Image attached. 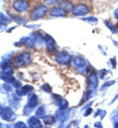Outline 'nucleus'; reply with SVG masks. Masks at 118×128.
Masks as SVG:
<instances>
[{
    "label": "nucleus",
    "mask_w": 118,
    "mask_h": 128,
    "mask_svg": "<svg viewBox=\"0 0 118 128\" xmlns=\"http://www.w3.org/2000/svg\"><path fill=\"white\" fill-rule=\"evenodd\" d=\"M11 85H12L16 90H17V89H20V88H22V83L20 82V80H15Z\"/></svg>",
    "instance_id": "a878e982"
},
{
    "label": "nucleus",
    "mask_w": 118,
    "mask_h": 128,
    "mask_svg": "<svg viewBox=\"0 0 118 128\" xmlns=\"http://www.w3.org/2000/svg\"><path fill=\"white\" fill-rule=\"evenodd\" d=\"M1 117L4 119V120H7V121H12L16 118V114L14 113V112L12 110V108H4V110L3 108H1Z\"/></svg>",
    "instance_id": "9d476101"
},
{
    "label": "nucleus",
    "mask_w": 118,
    "mask_h": 128,
    "mask_svg": "<svg viewBox=\"0 0 118 128\" xmlns=\"http://www.w3.org/2000/svg\"><path fill=\"white\" fill-rule=\"evenodd\" d=\"M14 128H27V125L23 121H18L17 123L14 125Z\"/></svg>",
    "instance_id": "bb28decb"
},
{
    "label": "nucleus",
    "mask_w": 118,
    "mask_h": 128,
    "mask_svg": "<svg viewBox=\"0 0 118 128\" xmlns=\"http://www.w3.org/2000/svg\"><path fill=\"white\" fill-rule=\"evenodd\" d=\"M34 90V88H33V86H31V85H27V86H24V87H22V88H20V89H17L16 90V94H17V96H26L27 94H29L30 92H32Z\"/></svg>",
    "instance_id": "ddd939ff"
},
{
    "label": "nucleus",
    "mask_w": 118,
    "mask_h": 128,
    "mask_svg": "<svg viewBox=\"0 0 118 128\" xmlns=\"http://www.w3.org/2000/svg\"><path fill=\"white\" fill-rule=\"evenodd\" d=\"M48 14L51 17H66L68 12L58 5V6H52V7H50L48 9Z\"/></svg>",
    "instance_id": "6e6552de"
},
{
    "label": "nucleus",
    "mask_w": 118,
    "mask_h": 128,
    "mask_svg": "<svg viewBox=\"0 0 118 128\" xmlns=\"http://www.w3.org/2000/svg\"><path fill=\"white\" fill-rule=\"evenodd\" d=\"M90 11H91V9L88 5H86L84 3H79L74 6L72 14H73V16H86L90 13Z\"/></svg>",
    "instance_id": "20e7f679"
},
{
    "label": "nucleus",
    "mask_w": 118,
    "mask_h": 128,
    "mask_svg": "<svg viewBox=\"0 0 118 128\" xmlns=\"http://www.w3.org/2000/svg\"><path fill=\"white\" fill-rule=\"evenodd\" d=\"M82 1H89V0H82Z\"/></svg>",
    "instance_id": "79ce46f5"
},
{
    "label": "nucleus",
    "mask_w": 118,
    "mask_h": 128,
    "mask_svg": "<svg viewBox=\"0 0 118 128\" xmlns=\"http://www.w3.org/2000/svg\"><path fill=\"white\" fill-rule=\"evenodd\" d=\"M71 64L74 68L78 69V70H82L85 69L87 66V61L84 57L82 56H74L71 59Z\"/></svg>",
    "instance_id": "0eeeda50"
},
{
    "label": "nucleus",
    "mask_w": 118,
    "mask_h": 128,
    "mask_svg": "<svg viewBox=\"0 0 118 128\" xmlns=\"http://www.w3.org/2000/svg\"><path fill=\"white\" fill-rule=\"evenodd\" d=\"M44 44H45V48H46L48 52L53 53L56 50V42L50 34L44 36Z\"/></svg>",
    "instance_id": "1a4fd4ad"
},
{
    "label": "nucleus",
    "mask_w": 118,
    "mask_h": 128,
    "mask_svg": "<svg viewBox=\"0 0 118 128\" xmlns=\"http://www.w3.org/2000/svg\"><path fill=\"white\" fill-rule=\"evenodd\" d=\"M91 104H92V102H89V104H87V106H83V108H82V110H86V108H89V106H91Z\"/></svg>",
    "instance_id": "f704fd0d"
},
{
    "label": "nucleus",
    "mask_w": 118,
    "mask_h": 128,
    "mask_svg": "<svg viewBox=\"0 0 118 128\" xmlns=\"http://www.w3.org/2000/svg\"><path fill=\"white\" fill-rule=\"evenodd\" d=\"M95 126L97 128H102V125H101V122H97V123H95Z\"/></svg>",
    "instance_id": "473e14b6"
},
{
    "label": "nucleus",
    "mask_w": 118,
    "mask_h": 128,
    "mask_svg": "<svg viewBox=\"0 0 118 128\" xmlns=\"http://www.w3.org/2000/svg\"><path fill=\"white\" fill-rule=\"evenodd\" d=\"M28 124L31 128H41L42 127V124L40 122V120L38 119V117L36 115L32 116L29 118L28 120Z\"/></svg>",
    "instance_id": "f8f14e48"
},
{
    "label": "nucleus",
    "mask_w": 118,
    "mask_h": 128,
    "mask_svg": "<svg viewBox=\"0 0 118 128\" xmlns=\"http://www.w3.org/2000/svg\"><path fill=\"white\" fill-rule=\"evenodd\" d=\"M25 28H27V29H31V30H35V29H37V28H39V25H37V24H33V25H25L24 26Z\"/></svg>",
    "instance_id": "cd10ccee"
},
{
    "label": "nucleus",
    "mask_w": 118,
    "mask_h": 128,
    "mask_svg": "<svg viewBox=\"0 0 118 128\" xmlns=\"http://www.w3.org/2000/svg\"><path fill=\"white\" fill-rule=\"evenodd\" d=\"M114 128H118V123H116V124H115V127Z\"/></svg>",
    "instance_id": "ea45409f"
},
{
    "label": "nucleus",
    "mask_w": 118,
    "mask_h": 128,
    "mask_svg": "<svg viewBox=\"0 0 118 128\" xmlns=\"http://www.w3.org/2000/svg\"><path fill=\"white\" fill-rule=\"evenodd\" d=\"M15 28H16V27H13V28H10V29H9V30H7V32H12V31H13V30H14V29H15Z\"/></svg>",
    "instance_id": "58836bf2"
},
{
    "label": "nucleus",
    "mask_w": 118,
    "mask_h": 128,
    "mask_svg": "<svg viewBox=\"0 0 118 128\" xmlns=\"http://www.w3.org/2000/svg\"><path fill=\"white\" fill-rule=\"evenodd\" d=\"M77 128H80V127H77Z\"/></svg>",
    "instance_id": "c03bdc74"
},
{
    "label": "nucleus",
    "mask_w": 118,
    "mask_h": 128,
    "mask_svg": "<svg viewBox=\"0 0 118 128\" xmlns=\"http://www.w3.org/2000/svg\"><path fill=\"white\" fill-rule=\"evenodd\" d=\"M114 17H115L116 20H118V8H116L115 11H114Z\"/></svg>",
    "instance_id": "72a5a7b5"
},
{
    "label": "nucleus",
    "mask_w": 118,
    "mask_h": 128,
    "mask_svg": "<svg viewBox=\"0 0 118 128\" xmlns=\"http://www.w3.org/2000/svg\"><path fill=\"white\" fill-rule=\"evenodd\" d=\"M71 55L66 51H59L55 55V61L60 65H67L71 62Z\"/></svg>",
    "instance_id": "39448f33"
},
{
    "label": "nucleus",
    "mask_w": 118,
    "mask_h": 128,
    "mask_svg": "<svg viewBox=\"0 0 118 128\" xmlns=\"http://www.w3.org/2000/svg\"><path fill=\"white\" fill-rule=\"evenodd\" d=\"M43 122L46 124V125H51L55 122V117L54 116H51V115H45L43 117Z\"/></svg>",
    "instance_id": "6ab92c4d"
},
{
    "label": "nucleus",
    "mask_w": 118,
    "mask_h": 128,
    "mask_svg": "<svg viewBox=\"0 0 118 128\" xmlns=\"http://www.w3.org/2000/svg\"><path fill=\"white\" fill-rule=\"evenodd\" d=\"M61 0H43V4L46 6H55L57 3H60Z\"/></svg>",
    "instance_id": "5701e85b"
},
{
    "label": "nucleus",
    "mask_w": 118,
    "mask_h": 128,
    "mask_svg": "<svg viewBox=\"0 0 118 128\" xmlns=\"http://www.w3.org/2000/svg\"><path fill=\"white\" fill-rule=\"evenodd\" d=\"M1 127L2 128H12L10 125H3V124H1Z\"/></svg>",
    "instance_id": "4c0bfd02"
},
{
    "label": "nucleus",
    "mask_w": 118,
    "mask_h": 128,
    "mask_svg": "<svg viewBox=\"0 0 118 128\" xmlns=\"http://www.w3.org/2000/svg\"><path fill=\"white\" fill-rule=\"evenodd\" d=\"M117 98H118V94L116 95V96H115V98H113V100H112L110 102V104H113V102H115V100H116Z\"/></svg>",
    "instance_id": "c9c22d12"
},
{
    "label": "nucleus",
    "mask_w": 118,
    "mask_h": 128,
    "mask_svg": "<svg viewBox=\"0 0 118 128\" xmlns=\"http://www.w3.org/2000/svg\"><path fill=\"white\" fill-rule=\"evenodd\" d=\"M12 8L17 13H25L30 9V3L27 0H15L12 4Z\"/></svg>",
    "instance_id": "7ed1b4c3"
},
{
    "label": "nucleus",
    "mask_w": 118,
    "mask_h": 128,
    "mask_svg": "<svg viewBox=\"0 0 118 128\" xmlns=\"http://www.w3.org/2000/svg\"><path fill=\"white\" fill-rule=\"evenodd\" d=\"M35 115H36L37 117H40V118H43V117L45 116V112H44L43 106H38V108H36V110H35Z\"/></svg>",
    "instance_id": "a211bd4d"
},
{
    "label": "nucleus",
    "mask_w": 118,
    "mask_h": 128,
    "mask_svg": "<svg viewBox=\"0 0 118 128\" xmlns=\"http://www.w3.org/2000/svg\"><path fill=\"white\" fill-rule=\"evenodd\" d=\"M112 42H113V44L118 48V42H116V40H112Z\"/></svg>",
    "instance_id": "e433bc0d"
},
{
    "label": "nucleus",
    "mask_w": 118,
    "mask_h": 128,
    "mask_svg": "<svg viewBox=\"0 0 118 128\" xmlns=\"http://www.w3.org/2000/svg\"><path fill=\"white\" fill-rule=\"evenodd\" d=\"M85 128H88V126H85Z\"/></svg>",
    "instance_id": "37998d69"
},
{
    "label": "nucleus",
    "mask_w": 118,
    "mask_h": 128,
    "mask_svg": "<svg viewBox=\"0 0 118 128\" xmlns=\"http://www.w3.org/2000/svg\"><path fill=\"white\" fill-rule=\"evenodd\" d=\"M58 106H59V110H67L68 108V102L65 98H61L58 102Z\"/></svg>",
    "instance_id": "412c9836"
},
{
    "label": "nucleus",
    "mask_w": 118,
    "mask_h": 128,
    "mask_svg": "<svg viewBox=\"0 0 118 128\" xmlns=\"http://www.w3.org/2000/svg\"><path fill=\"white\" fill-rule=\"evenodd\" d=\"M99 85V76L97 73L92 72L88 78V90L96 91Z\"/></svg>",
    "instance_id": "423d86ee"
},
{
    "label": "nucleus",
    "mask_w": 118,
    "mask_h": 128,
    "mask_svg": "<svg viewBox=\"0 0 118 128\" xmlns=\"http://www.w3.org/2000/svg\"><path fill=\"white\" fill-rule=\"evenodd\" d=\"M107 72H108V71H106L105 69H102V70H101V71L99 72V78L103 79V78H104V75H105Z\"/></svg>",
    "instance_id": "c756f323"
},
{
    "label": "nucleus",
    "mask_w": 118,
    "mask_h": 128,
    "mask_svg": "<svg viewBox=\"0 0 118 128\" xmlns=\"http://www.w3.org/2000/svg\"><path fill=\"white\" fill-rule=\"evenodd\" d=\"M59 6L60 7H62L64 10H66L67 12L69 11H73V9H74V3L71 1V0H61V2L59 3Z\"/></svg>",
    "instance_id": "2eb2a0df"
},
{
    "label": "nucleus",
    "mask_w": 118,
    "mask_h": 128,
    "mask_svg": "<svg viewBox=\"0 0 118 128\" xmlns=\"http://www.w3.org/2000/svg\"><path fill=\"white\" fill-rule=\"evenodd\" d=\"M82 21H85V22H87V23H89V24H91V25H93V24H96V23H98V19L96 18V17L94 16H90V17H86V18H80Z\"/></svg>",
    "instance_id": "aec40b11"
},
{
    "label": "nucleus",
    "mask_w": 118,
    "mask_h": 128,
    "mask_svg": "<svg viewBox=\"0 0 118 128\" xmlns=\"http://www.w3.org/2000/svg\"><path fill=\"white\" fill-rule=\"evenodd\" d=\"M2 69V72H1V78H5V77H13V72H14V70H13V67L9 64V65H7V66H5V67H3V68H1Z\"/></svg>",
    "instance_id": "4468645a"
},
{
    "label": "nucleus",
    "mask_w": 118,
    "mask_h": 128,
    "mask_svg": "<svg viewBox=\"0 0 118 128\" xmlns=\"http://www.w3.org/2000/svg\"><path fill=\"white\" fill-rule=\"evenodd\" d=\"M37 102H38V98H37V96L36 95H33V94H30L29 100H28V104L26 106V108H28V110H34V108L37 106Z\"/></svg>",
    "instance_id": "9b49d317"
},
{
    "label": "nucleus",
    "mask_w": 118,
    "mask_h": 128,
    "mask_svg": "<svg viewBox=\"0 0 118 128\" xmlns=\"http://www.w3.org/2000/svg\"><path fill=\"white\" fill-rule=\"evenodd\" d=\"M41 90L43 91V92H45V93H51V87L48 85V84H44V85H42L41 86Z\"/></svg>",
    "instance_id": "393cba45"
},
{
    "label": "nucleus",
    "mask_w": 118,
    "mask_h": 128,
    "mask_svg": "<svg viewBox=\"0 0 118 128\" xmlns=\"http://www.w3.org/2000/svg\"><path fill=\"white\" fill-rule=\"evenodd\" d=\"M108 64H109L112 68L115 69V68H116V59H115V58H111V59L108 61Z\"/></svg>",
    "instance_id": "c85d7f7f"
},
{
    "label": "nucleus",
    "mask_w": 118,
    "mask_h": 128,
    "mask_svg": "<svg viewBox=\"0 0 118 128\" xmlns=\"http://www.w3.org/2000/svg\"><path fill=\"white\" fill-rule=\"evenodd\" d=\"M47 13H48V9H47L46 5L40 4V5H37V6L34 7L30 11L29 16L33 21H37V20H40V19L44 18Z\"/></svg>",
    "instance_id": "f03ea898"
},
{
    "label": "nucleus",
    "mask_w": 118,
    "mask_h": 128,
    "mask_svg": "<svg viewBox=\"0 0 118 128\" xmlns=\"http://www.w3.org/2000/svg\"><path fill=\"white\" fill-rule=\"evenodd\" d=\"M10 17H11L12 21H14L15 23H17L18 25H24V26H25V25L28 23V19L23 16H18V15L10 14Z\"/></svg>",
    "instance_id": "dca6fc26"
},
{
    "label": "nucleus",
    "mask_w": 118,
    "mask_h": 128,
    "mask_svg": "<svg viewBox=\"0 0 118 128\" xmlns=\"http://www.w3.org/2000/svg\"><path fill=\"white\" fill-rule=\"evenodd\" d=\"M114 84H115V81H113V80L107 81V82H105V83L102 85L101 90H105L106 88H108V87H110V86H112V85H114Z\"/></svg>",
    "instance_id": "b1692460"
},
{
    "label": "nucleus",
    "mask_w": 118,
    "mask_h": 128,
    "mask_svg": "<svg viewBox=\"0 0 118 128\" xmlns=\"http://www.w3.org/2000/svg\"><path fill=\"white\" fill-rule=\"evenodd\" d=\"M0 22L9 24V23L12 22V19H11V17H8L7 15H5L3 12H1V13H0Z\"/></svg>",
    "instance_id": "4be33fe9"
},
{
    "label": "nucleus",
    "mask_w": 118,
    "mask_h": 128,
    "mask_svg": "<svg viewBox=\"0 0 118 128\" xmlns=\"http://www.w3.org/2000/svg\"><path fill=\"white\" fill-rule=\"evenodd\" d=\"M90 113H92V108H88V110H87V112H85L84 115L85 116H88Z\"/></svg>",
    "instance_id": "2f4dec72"
},
{
    "label": "nucleus",
    "mask_w": 118,
    "mask_h": 128,
    "mask_svg": "<svg viewBox=\"0 0 118 128\" xmlns=\"http://www.w3.org/2000/svg\"><path fill=\"white\" fill-rule=\"evenodd\" d=\"M103 23H104L105 27H106V28H108V29L110 30V32H112V34H116V32H117V31H116V27H114V25H113L110 21L104 20V21H103Z\"/></svg>",
    "instance_id": "f3484780"
},
{
    "label": "nucleus",
    "mask_w": 118,
    "mask_h": 128,
    "mask_svg": "<svg viewBox=\"0 0 118 128\" xmlns=\"http://www.w3.org/2000/svg\"><path fill=\"white\" fill-rule=\"evenodd\" d=\"M0 25H1V32H3L4 30H6V28H7V24H6V23L0 22Z\"/></svg>",
    "instance_id": "7c9ffc66"
},
{
    "label": "nucleus",
    "mask_w": 118,
    "mask_h": 128,
    "mask_svg": "<svg viewBox=\"0 0 118 128\" xmlns=\"http://www.w3.org/2000/svg\"><path fill=\"white\" fill-rule=\"evenodd\" d=\"M116 31H117V32H118V24L116 25Z\"/></svg>",
    "instance_id": "a19ab883"
},
{
    "label": "nucleus",
    "mask_w": 118,
    "mask_h": 128,
    "mask_svg": "<svg viewBox=\"0 0 118 128\" xmlns=\"http://www.w3.org/2000/svg\"><path fill=\"white\" fill-rule=\"evenodd\" d=\"M31 62H32V55L29 51H24L18 54L12 60V64L15 68H20L22 66H28L31 64Z\"/></svg>",
    "instance_id": "f257e3e1"
}]
</instances>
